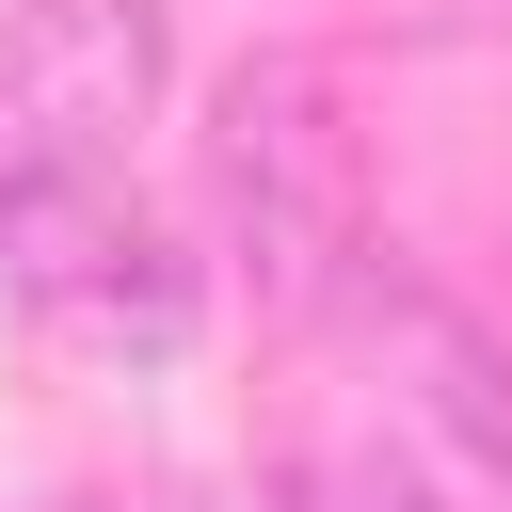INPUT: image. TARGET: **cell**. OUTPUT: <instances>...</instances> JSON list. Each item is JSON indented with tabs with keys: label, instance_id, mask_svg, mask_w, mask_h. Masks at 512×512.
<instances>
[{
	"label": "cell",
	"instance_id": "cell-1",
	"mask_svg": "<svg viewBox=\"0 0 512 512\" xmlns=\"http://www.w3.org/2000/svg\"><path fill=\"white\" fill-rule=\"evenodd\" d=\"M160 0H16L0 16V208L96 192L160 112Z\"/></svg>",
	"mask_w": 512,
	"mask_h": 512
}]
</instances>
